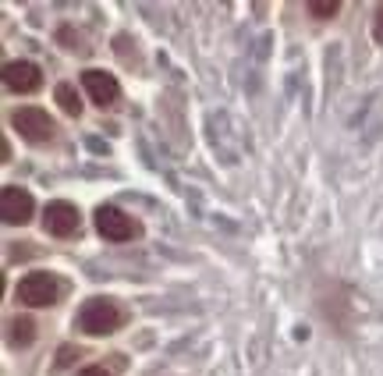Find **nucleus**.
<instances>
[{
  "label": "nucleus",
  "mask_w": 383,
  "mask_h": 376,
  "mask_svg": "<svg viewBox=\"0 0 383 376\" xmlns=\"http://www.w3.org/2000/svg\"><path fill=\"white\" fill-rule=\"evenodd\" d=\"M78 224H82L78 206L64 202V199L47 202V210H43V227H47V235H54V238H68V235H75V231H78Z\"/></svg>",
  "instance_id": "nucleus-5"
},
{
  "label": "nucleus",
  "mask_w": 383,
  "mask_h": 376,
  "mask_svg": "<svg viewBox=\"0 0 383 376\" xmlns=\"http://www.w3.org/2000/svg\"><path fill=\"white\" fill-rule=\"evenodd\" d=\"M36 341V323L29 320V316H14L11 320V344H32Z\"/></svg>",
  "instance_id": "nucleus-10"
},
{
  "label": "nucleus",
  "mask_w": 383,
  "mask_h": 376,
  "mask_svg": "<svg viewBox=\"0 0 383 376\" xmlns=\"http://www.w3.org/2000/svg\"><path fill=\"white\" fill-rule=\"evenodd\" d=\"M75 359H78V348L64 344V348H60V355H57V366H54V369H64V366H68V362H75Z\"/></svg>",
  "instance_id": "nucleus-12"
},
{
  "label": "nucleus",
  "mask_w": 383,
  "mask_h": 376,
  "mask_svg": "<svg viewBox=\"0 0 383 376\" xmlns=\"http://www.w3.org/2000/svg\"><path fill=\"white\" fill-rule=\"evenodd\" d=\"M0 210H4L8 224H29L36 202H32V196L25 192V188H14L11 185V188H4V196H0Z\"/></svg>",
  "instance_id": "nucleus-7"
},
{
  "label": "nucleus",
  "mask_w": 383,
  "mask_h": 376,
  "mask_svg": "<svg viewBox=\"0 0 383 376\" xmlns=\"http://www.w3.org/2000/svg\"><path fill=\"white\" fill-rule=\"evenodd\" d=\"M57 295H60V284H57L50 274H43V270H36V274H25V277L18 281V298L25 302V305H32V309L54 305Z\"/></svg>",
  "instance_id": "nucleus-3"
},
{
  "label": "nucleus",
  "mask_w": 383,
  "mask_h": 376,
  "mask_svg": "<svg viewBox=\"0 0 383 376\" xmlns=\"http://www.w3.org/2000/svg\"><path fill=\"white\" fill-rule=\"evenodd\" d=\"M78 376H111V373H106L103 366H85V369H82Z\"/></svg>",
  "instance_id": "nucleus-15"
},
{
  "label": "nucleus",
  "mask_w": 383,
  "mask_h": 376,
  "mask_svg": "<svg viewBox=\"0 0 383 376\" xmlns=\"http://www.w3.org/2000/svg\"><path fill=\"white\" fill-rule=\"evenodd\" d=\"M82 86H85V93L93 96L96 107H111V103H117V96H121L117 78L106 75V71H85L82 75Z\"/></svg>",
  "instance_id": "nucleus-8"
},
{
  "label": "nucleus",
  "mask_w": 383,
  "mask_h": 376,
  "mask_svg": "<svg viewBox=\"0 0 383 376\" xmlns=\"http://www.w3.org/2000/svg\"><path fill=\"white\" fill-rule=\"evenodd\" d=\"M57 36H60V43H64V47H75V39H78V36H75V32H71L68 25H64V29H60Z\"/></svg>",
  "instance_id": "nucleus-14"
},
{
  "label": "nucleus",
  "mask_w": 383,
  "mask_h": 376,
  "mask_svg": "<svg viewBox=\"0 0 383 376\" xmlns=\"http://www.w3.org/2000/svg\"><path fill=\"white\" fill-rule=\"evenodd\" d=\"M309 11L316 18H334L340 11V4H337V0H309Z\"/></svg>",
  "instance_id": "nucleus-11"
},
{
  "label": "nucleus",
  "mask_w": 383,
  "mask_h": 376,
  "mask_svg": "<svg viewBox=\"0 0 383 376\" xmlns=\"http://www.w3.org/2000/svg\"><path fill=\"white\" fill-rule=\"evenodd\" d=\"M11 124L18 128L21 139H29V142H50L54 139V117L43 110V107H18L11 110Z\"/></svg>",
  "instance_id": "nucleus-2"
},
{
  "label": "nucleus",
  "mask_w": 383,
  "mask_h": 376,
  "mask_svg": "<svg viewBox=\"0 0 383 376\" xmlns=\"http://www.w3.org/2000/svg\"><path fill=\"white\" fill-rule=\"evenodd\" d=\"M96 231L106 242H132V238L142 235V227L124 210H117V206H100V210H96Z\"/></svg>",
  "instance_id": "nucleus-4"
},
{
  "label": "nucleus",
  "mask_w": 383,
  "mask_h": 376,
  "mask_svg": "<svg viewBox=\"0 0 383 376\" xmlns=\"http://www.w3.org/2000/svg\"><path fill=\"white\" fill-rule=\"evenodd\" d=\"M373 36H376L380 43H383V4L376 8V18H373Z\"/></svg>",
  "instance_id": "nucleus-13"
},
{
  "label": "nucleus",
  "mask_w": 383,
  "mask_h": 376,
  "mask_svg": "<svg viewBox=\"0 0 383 376\" xmlns=\"http://www.w3.org/2000/svg\"><path fill=\"white\" fill-rule=\"evenodd\" d=\"M54 93H57V103H60V110H64V114H71V117L82 114V99H78V93H75L71 82H60Z\"/></svg>",
  "instance_id": "nucleus-9"
},
{
  "label": "nucleus",
  "mask_w": 383,
  "mask_h": 376,
  "mask_svg": "<svg viewBox=\"0 0 383 376\" xmlns=\"http://www.w3.org/2000/svg\"><path fill=\"white\" fill-rule=\"evenodd\" d=\"M124 323V312L106 302V298H89L78 309V327L89 333V338H103V333H114Z\"/></svg>",
  "instance_id": "nucleus-1"
},
{
  "label": "nucleus",
  "mask_w": 383,
  "mask_h": 376,
  "mask_svg": "<svg viewBox=\"0 0 383 376\" xmlns=\"http://www.w3.org/2000/svg\"><path fill=\"white\" fill-rule=\"evenodd\" d=\"M4 86L11 93H36L43 86V71L32 60H8L4 64Z\"/></svg>",
  "instance_id": "nucleus-6"
}]
</instances>
